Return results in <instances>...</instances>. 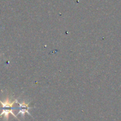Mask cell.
I'll list each match as a JSON object with an SVG mask.
<instances>
[{"label": "cell", "instance_id": "obj_2", "mask_svg": "<svg viewBox=\"0 0 121 121\" xmlns=\"http://www.w3.org/2000/svg\"><path fill=\"white\" fill-rule=\"evenodd\" d=\"M19 105H20V111H19V112L18 113V114H19V113H21V114L22 115H24L25 113H28V114L30 115V113H28V109L30 108L29 107H28V104H25V102H23L22 104H18Z\"/></svg>", "mask_w": 121, "mask_h": 121}, {"label": "cell", "instance_id": "obj_1", "mask_svg": "<svg viewBox=\"0 0 121 121\" xmlns=\"http://www.w3.org/2000/svg\"><path fill=\"white\" fill-rule=\"evenodd\" d=\"M17 102V100H14V101L11 102L9 99H7L5 102H2L0 100V103L2 105V112L0 115V117L4 115L5 118L7 119H8V116H9V113H11L14 117L17 118L16 115H14V112H13V105L15 104Z\"/></svg>", "mask_w": 121, "mask_h": 121}]
</instances>
